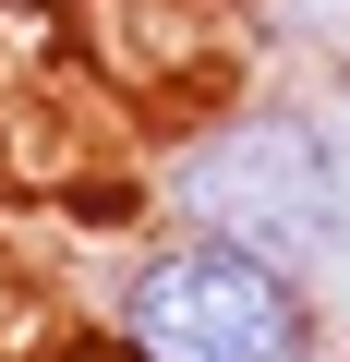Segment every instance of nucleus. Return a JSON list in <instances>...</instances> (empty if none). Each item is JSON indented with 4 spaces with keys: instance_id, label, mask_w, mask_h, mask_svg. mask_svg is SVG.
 Instances as JSON below:
<instances>
[{
    "instance_id": "nucleus-3",
    "label": "nucleus",
    "mask_w": 350,
    "mask_h": 362,
    "mask_svg": "<svg viewBox=\"0 0 350 362\" xmlns=\"http://www.w3.org/2000/svg\"><path fill=\"white\" fill-rule=\"evenodd\" d=\"M254 25L278 49H350V0H254Z\"/></svg>"
},
{
    "instance_id": "nucleus-1",
    "label": "nucleus",
    "mask_w": 350,
    "mask_h": 362,
    "mask_svg": "<svg viewBox=\"0 0 350 362\" xmlns=\"http://www.w3.org/2000/svg\"><path fill=\"white\" fill-rule=\"evenodd\" d=\"M97 326L121 362H314V278L230 230H145Z\"/></svg>"
},
{
    "instance_id": "nucleus-2",
    "label": "nucleus",
    "mask_w": 350,
    "mask_h": 362,
    "mask_svg": "<svg viewBox=\"0 0 350 362\" xmlns=\"http://www.w3.org/2000/svg\"><path fill=\"white\" fill-rule=\"evenodd\" d=\"M157 194H169V230H230V242H266V254L314 266L350 218V169H338V133L314 109L254 97V109H218L169 145Z\"/></svg>"
}]
</instances>
